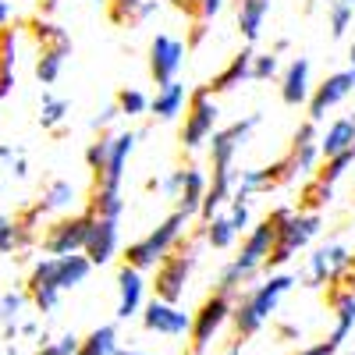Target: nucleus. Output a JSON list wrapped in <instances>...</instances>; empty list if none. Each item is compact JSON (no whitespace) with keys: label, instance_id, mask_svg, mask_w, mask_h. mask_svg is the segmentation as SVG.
<instances>
[{"label":"nucleus","instance_id":"nucleus-15","mask_svg":"<svg viewBox=\"0 0 355 355\" xmlns=\"http://www.w3.org/2000/svg\"><path fill=\"white\" fill-rule=\"evenodd\" d=\"M355 93V75L345 68V71H334V75H327L320 85H313V93H309V121H323L338 103H345L348 96Z\"/></svg>","mask_w":355,"mask_h":355},{"label":"nucleus","instance_id":"nucleus-20","mask_svg":"<svg viewBox=\"0 0 355 355\" xmlns=\"http://www.w3.org/2000/svg\"><path fill=\"white\" fill-rule=\"evenodd\" d=\"M142 302H146V274L125 263L121 270H117V309H114V316L132 320V316L142 313Z\"/></svg>","mask_w":355,"mask_h":355},{"label":"nucleus","instance_id":"nucleus-31","mask_svg":"<svg viewBox=\"0 0 355 355\" xmlns=\"http://www.w3.org/2000/svg\"><path fill=\"white\" fill-rule=\"evenodd\" d=\"M85 210L93 214V217H114V220H121V214H125V196H121V189L93 185V192H89V199H85Z\"/></svg>","mask_w":355,"mask_h":355},{"label":"nucleus","instance_id":"nucleus-39","mask_svg":"<svg viewBox=\"0 0 355 355\" xmlns=\"http://www.w3.org/2000/svg\"><path fill=\"white\" fill-rule=\"evenodd\" d=\"M355 18V0H331L327 4V21H331V36L341 40Z\"/></svg>","mask_w":355,"mask_h":355},{"label":"nucleus","instance_id":"nucleus-36","mask_svg":"<svg viewBox=\"0 0 355 355\" xmlns=\"http://www.w3.org/2000/svg\"><path fill=\"white\" fill-rule=\"evenodd\" d=\"M68 114H71V103L64 96H57V93H43V103H40V128L46 132H57L64 121H68Z\"/></svg>","mask_w":355,"mask_h":355},{"label":"nucleus","instance_id":"nucleus-58","mask_svg":"<svg viewBox=\"0 0 355 355\" xmlns=\"http://www.w3.org/2000/svg\"><path fill=\"white\" fill-rule=\"evenodd\" d=\"M288 46H291V43H288V40H277V43H274V53H284V50H288Z\"/></svg>","mask_w":355,"mask_h":355},{"label":"nucleus","instance_id":"nucleus-30","mask_svg":"<svg viewBox=\"0 0 355 355\" xmlns=\"http://www.w3.org/2000/svg\"><path fill=\"white\" fill-rule=\"evenodd\" d=\"M36 242V231L33 227H25L18 217L11 214H0V256H8V252H21Z\"/></svg>","mask_w":355,"mask_h":355},{"label":"nucleus","instance_id":"nucleus-48","mask_svg":"<svg viewBox=\"0 0 355 355\" xmlns=\"http://www.w3.org/2000/svg\"><path fill=\"white\" fill-rule=\"evenodd\" d=\"M117 117H121V110H117V103H107L96 117H93V121H89V125H93V132H107L114 121H117Z\"/></svg>","mask_w":355,"mask_h":355},{"label":"nucleus","instance_id":"nucleus-3","mask_svg":"<svg viewBox=\"0 0 355 355\" xmlns=\"http://www.w3.org/2000/svg\"><path fill=\"white\" fill-rule=\"evenodd\" d=\"M189 224H192V217L189 214H182V210H171L150 234H142L139 242H132L128 249H125V263L128 266H135V270H153V266L164 259V256H171L174 249H178V242L189 234Z\"/></svg>","mask_w":355,"mask_h":355},{"label":"nucleus","instance_id":"nucleus-11","mask_svg":"<svg viewBox=\"0 0 355 355\" xmlns=\"http://www.w3.org/2000/svg\"><path fill=\"white\" fill-rule=\"evenodd\" d=\"M142 331H150V334H160V338H189L192 331V313H185L178 302H164V299H153L150 302H142Z\"/></svg>","mask_w":355,"mask_h":355},{"label":"nucleus","instance_id":"nucleus-51","mask_svg":"<svg viewBox=\"0 0 355 355\" xmlns=\"http://www.w3.org/2000/svg\"><path fill=\"white\" fill-rule=\"evenodd\" d=\"M277 338H281V341H299V338H302V327H295V323H281Z\"/></svg>","mask_w":355,"mask_h":355},{"label":"nucleus","instance_id":"nucleus-29","mask_svg":"<svg viewBox=\"0 0 355 355\" xmlns=\"http://www.w3.org/2000/svg\"><path fill=\"white\" fill-rule=\"evenodd\" d=\"M28 36H33L40 46H53V50H64V53L75 50L68 28H61L53 18H46V15H36L33 21H28Z\"/></svg>","mask_w":355,"mask_h":355},{"label":"nucleus","instance_id":"nucleus-13","mask_svg":"<svg viewBox=\"0 0 355 355\" xmlns=\"http://www.w3.org/2000/svg\"><path fill=\"white\" fill-rule=\"evenodd\" d=\"M25 295H28V302H33L43 316H53V313H57L64 291H61V284H57V259H53V256L40 259L33 270H28Z\"/></svg>","mask_w":355,"mask_h":355},{"label":"nucleus","instance_id":"nucleus-16","mask_svg":"<svg viewBox=\"0 0 355 355\" xmlns=\"http://www.w3.org/2000/svg\"><path fill=\"white\" fill-rule=\"evenodd\" d=\"M89 263L93 266H107L121 256V224L114 217H93V227H89V239H85V249Z\"/></svg>","mask_w":355,"mask_h":355},{"label":"nucleus","instance_id":"nucleus-42","mask_svg":"<svg viewBox=\"0 0 355 355\" xmlns=\"http://www.w3.org/2000/svg\"><path fill=\"white\" fill-rule=\"evenodd\" d=\"M355 164V153L352 150H345V153H334V157H327L323 160V167L316 171V178L320 182H327V185H338L341 178H345V171Z\"/></svg>","mask_w":355,"mask_h":355},{"label":"nucleus","instance_id":"nucleus-57","mask_svg":"<svg viewBox=\"0 0 355 355\" xmlns=\"http://www.w3.org/2000/svg\"><path fill=\"white\" fill-rule=\"evenodd\" d=\"M348 71L355 75V43H352V50H348Z\"/></svg>","mask_w":355,"mask_h":355},{"label":"nucleus","instance_id":"nucleus-23","mask_svg":"<svg viewBox=\"0 0 355 355\" xmlns=\"http://www.w3.org/2000/svg\"><path fill=\"white\" fill-rule=\"evenodd\" d=\"M75 202H78L75 182H68V178H53V182L43 185V192H40V199L33 206H36L43 217H50V214H68Z\"/></svg>","mask_w":355,"mask_h":355},{"label":"nucleus","instance_id":"nucleus-46","mask_svg":"<svg viewBox=\"0 0 355 355\" xmlns=\"http://www.w3.org/2000/svg\"><path fill=\"white\" fill-rule=\"evenodd\" d=\"M78 334H61V338H50V341H43L40 348H36V355H75L78 352Z\"/></svg>","mask_w":355,"mask_h":355},{"label":"nucleus","instance_id":"nucleus-2","mask_svg":"<svg viewBox=\"0 0 355 355\" xmlns=\"http://www.w3.org/2000/svg\"><path fill=\"white\" fill-rule=\"evenodd\" d=\"M202 231L196 234H185L178 249L171 256H164L157 266H153V295L164 302H182L185 291H189V281H192V270L199 266V256H202Z\"/></svg>","mask_w":355,"mask_h":355},{"label":"nucleus","instance_id":"nucleus-45","mask_svg":"<svg viewBox=\"0 0 355 355\" xmlns=\"http://www.w3.org/2000/svg\"><path fill=\"white\" fill-rule=\"evenodd\" d=\"M281 75V53H256L252 57V82H274Z\"/></svg>","mask_w":355,"mask_h":355},{"label":"nucleus","instance_id":"nucleus-4","mask_svg":"<svg viewBox=\"0 0 355 355\" xmlns=\"http://www.w3.org/2000/svg\"><path fill=\"white\" fill-rule=\"evenodd\" d=\"M320 227H323L320 210H291V217L277 227L274 249H270V256H266L263 270H277V266L291 263L302 249H309V245H313V239L320 234Z\"/></svg>","mask_w":355,"mask_h":355},{"label":"nucleus","instance_id":"nucleus-1","mask_svg":"<svg viewBox=\"0 0 355 355\" xmlns=\"http://www.w3.org/2000/svg\"><path fill=\"white\" fill-rule=\"evenodd\" d=\"M295 284H299V277H295V274L277 270V274H270L266 281H259V284H252V288H245V291L234 295V309H231L234 338H242V341H245V338H256V334L266 327V320L277 313L281 299H284Z\"/></svg>","mask_w":355,"mask_h":355},{"label":"nucleus","instance_id":"nucleus-34","mask_svg":"<svg viewBox=\"0 0 355 355\" xmlns=\"http://www.w3.org/2000/svg\"><path fill=\"white\" fill-rule=\"evenodd\" d=\"M71 53L64 50H53V46H40L36 53V64H33V75L40 85H57V78L64 75V61H68Z\"/></svg>","mask_w":355,"mask_h":355},{"label":"nucleus","instance_id":"nucleus-24","mask_svg":"<svg viewBox=\"0 0 355 355\" xmlns=\"http://www.w3.org/2000/svg\"><path fill=\"white\" fill-rule=\"evenodd\" d=\"M266 15H270V0H234V25L245 43H256L263 36Z\"/></svg>","mask_w":355,"mask_h":355},{"label":"nucleus","instance_id":"nucleus-19","mask_svg":"<svg viewBox=\"0 0 355 355\" xmlns=\"http://www.w3.org/2000/svg\"><path fill=\"white\" fill-rule=\"evenodd\" d=\"M281 100L284 107H306L313 93V64L309 57H295L288 68H281Z\"/></svg>","mask_w":355,"mask_h":355},{"label":"nucleus","instance_id":"nucleus-49","mask_svg":"<svg viewBox=\"0 0 355 355\" xmlns=\"http://www.w3.org/2000/svg\"><path fill=\"white\" fill-rule=\"evenodd\" d=\"M224 4H227V0H199V18H202V21L217 18V15L224 11Z\"/></svg>","mask_w":355,"mask_h":355},{"label":"nucleus","instance_id":"nucleus-44","mask_svg":"<svg viewBox=\"0 0 355 355\" xmlns=\"http://www.w3.org/2000/svg\"><path fill=\"white\" fill-rule=\"evenodd\" d=\"M107 153H110V132H100L96 142H89V150H85V167L93 171V178L103 174L107 167Z\"/></svg>","mask_w":355,"mask_h":355},{"label":"nucleus","instance_id":"nucleus-61","mask_svg":"<svg viewBox=\"0 0 355 355\" xmlns=\"http://www.w3.org/2000/svg\"><path fill=\"white\" fill-rule=\"evenodd\" d=\"M345 355H355V348H348V352H345Z\"/></svg>","mask_w":355,"mask_h":355},{"label":"nucleus","instance_id":"nucleus-59","mask_svg":"<svg viewBox=\"0 0 355 355\" xmlns=\"http://www.w3.org/2000/svg\"><path fill=\"white\" fill-rule=\"evenodd\" d=\"M316 4H320V0H306V11H313Z\"/></svg>","mask_w":355,"mask_h":355},{"label":"nucleus","instance_id":"nucleus-22","mask_svg":"<svg viewBox=\"0 0 355 355\" xmlns=\"http://www.w3.org/2000/svg\"><path fill=\"white\" fill-rule=\"evenodd\" d=\"M185 107H189V89L178 82V78L157 85V93L150 96V114L157 117V121H164V125L178 121V117L185 114Z\"/></svg>","mask_w":355,"mask_h":355},{"label":"nucleus","instance_id":"nucleus-52","mask_svg":"<svg viewBox=\"0 0 355 355\" xmlns=\"http://www.w3.org/2000/svg\"><path fill=\"white\" fill-rule=\"evenodd\" d=\"M11 18H15L11 0H0V28H4V25H11Z\"/></svg>","mask_w":355,"mask_h":355},{"label":"nucleus","instance_id":"nucleus-27","mask_svg":"<svg viewBox=\"0 0 355 355\" xmlns=\"http://www.w3.org/2000/svg\"><path fill=\"white\" fill-rule=\"evenodd\" d=\"M53 259H57V284H61V291H75L93 274V263H89L85 252H68V256H53Z\"/></svg>","mask_w":355,"mask_h":355},{"label":"nucleus","instance_id":"nucleus-6","mask_svg":"<svg viewBox=\"0 0 355 355\" xmlns=\"http://www.w3.org/2000/svg\"><path fill=\"white\" fill-rule=\"evenodd\" d=\"M217 121H220L217 96H214L206 85L192 89V93H189V107H185V125H182V150H185V153L202 150L206 139L214 135Z\"/></svg>","mask_w":355,"mask_h":355},{"label":"nucleus","instance_id":"nucleus-33","mask_svg":"<svg viewBox=\"0 0 355 355\" xmlns=\"http://www.w3.org/2000/svg\"><path fill=\"white\" fill-rule=\"evenodd\" d=\"M117 345H121V338H117V323H100V327H93L78 341L75 355H114Z\"/></svg>","mask_w":355,"mask_h":355},{"label":"nucleus","instance_id":"nucleus-35","mask_svg":"<svg viewBox=\"0 0 355 355\" xmlns=\"http://www.w3.org/2000/svg\"><path fill=\"white\" fill-rule=\"evenodd\" d=\"M199 231H202V242L210 245V249H217V252H227L234 242L242 239V234L231 227V220H227V214H224V210H220L217 217H210V220H206Z\"/></svg>","mask_w":355,"mask_h":355},{"label":"nucleus","instance_id":"nucleus-43","mask_svg":"<svg viewBox=\"0 0 355 355\" xmlns=\"http://www.w3.org/2000/svg\"><path fill=\"white\" fill-rule=\"evenodd\" d=\"M224 214H227L231 227L239 231V234H245V231L252 227V202H249V199H239V196H231V202L224 206Z\"/></svg>","mask_w":355,"mask_h":355},{"label":"nucleus","instance_id":"nucleus-47","mask_svg":"<svg viewBox=\"0 0 355 355\" xmlns=\"http://www.w3.org/2000/svg\"><path fill=\"white\" fill-rule=\"evenodd\" d=\"M182 182H185V167H174L167 178H160V196H167V199H178V192H182Z\"/></svg>","mask_w":355,"mask_h":355},{"label":"nucleus","instance_id":"nucleus-28","mask_svg":"<svg viewBox=\"0 0 355 355\" xmlns=\"http://www.w3.org/2000/svg\"><path fill=\"white\" fill-rule=\"evenodd\" d=\"M352 139H355V117H334L327 125V132L320 135V157L327 160L334 153L352 150Z\"/></svg>","mask_w":355,"mask_h":355},{"label":"nucleus","instance_id":"nucleus-55","mask_svg":"<svg viewBox=\"0 0 355 355\" xmlns=\"http://www.w3.org/2000/svg\"><path fill=\"white\" fill-rule=\"evenodd\" d=\"M57 8H61V0H40V15H46V18H50Z\"/></svg>","mask_w":355,"mask_h":355},{"label":"nucleus","instance_id":"nucleus-53","mask_svg":"<svg viewBox=\"0 0 355 355\" xmlns=\"http://www.w3.org/2000/svg\"><path fill=\"white\" fill-rule=\"evenodd\" d=\"M114 355H153V352H146V348H135V345H117Z\"/></svg>","mask_w":355,"mask_h":355},{"label":"nucleus","instance_id":"nucleus-21","mask_svg":"<svg viewBox=\"0 0 355 355\" xmlns=\"http://www.w3.org/2000/svg\"><path fill=\"white\" fill-rule=\"evenodd\" d=\"M252 57H256V50H252V43H249L245 50H239L210 82H206V89L217 96V93H231V89H239L242 82H252Z\"/></svg>","mask_w":355,"mask_h":355},{"label":"nucleus","instance_id":"nucleus-50","mask_svg":"<svg viewBox=\"0 0 355 355\" xmlns=\"http://www.w3.org/2000/svg\"><path fill=\"white\" fill-rule=\"evenodd\" d=\"M295 355H338V348H334L331 341H316V345H306V348H299Z\"/></svg>","mask_w":355,"mask_h":355},{"label":"nucleus","instance_id":"nucleus-7","mask_svg":"<svg viewBox=\"0 0 355 355\" xmlns=\"http://www.w3.org/2000/svg\"><path fill=\"white\" fill-rule=\"evenodd\" d=\"M288 217H291V206H277V210H270L259 224H252V227L242 234V249H239V256H234V263H239L242 270H249V274L256 277V274L263 270L266 256H270V249H274L277 227H281Z\"/></svg>","mask_w":355,"mask_h":355},{"label":"nucleus","instance_id":"nucleus-32","mask_svg":"<svg viewBox=\"0 0 355 355\" xmlns=\"http://www.w3.org/2000/svg\"><path fill=\"white\" fill-rule=\"evenodd\" d=\"M25 306H28L25 291H0V334L8 341L18 338V323L25 316Z\"/></svg>","mask_w":355,"mask_h":355},{"label":"nucleus","instance_id":"nucleus-37","mask_svg":"<svg viewBox=\"0 0 355 355\" xmlns=\"http://www.w3.org/2000/svg\"><path fill=\"white\" fill-rule=\"evenodd\" d=\"M117 110H121V117H142V114H150V96L142 93V89H135V85H125L121 93H117Z\"/></svg>","mask_w":355,"mask_h":355},{"label":"nucleus","instance_id":"nucleus-60","mask_svg":"<svg viewBox=\"0 0 355 355\" xmlns=\"http://www.w3.org/2000/svg\"><path fill=\"white\" fill-rule=\"evenodd\" d=\"M352 270H355V252H352Z\"/></svg>","mask_w":355,"mask_h":355},{"label":"nucleus","instance_id":"nucleus-14","mask_svg":"<svg viewBox=\"0 0 355 355\" xmlns=\"http://www.w3.org/2000/svg\"><path fill=\"white\" fill-rule=\"evenodd\" d=\"M320 132H316V121H306L295 128L291 135V146H288V153H284V164H288V174H291V182L295 178H309L316 167H320Z\"/></svg>","mask_w":355,"mask_h":355},{"label":"nucleus","instance_id":"nucleus-54","mask_svg":"<svg viewBox=\"0 0 355 355\" xmlns=\"http://www.w3.org/2000/svg\"><path fill=\"white\" fill-rule=\"evenodd\" d=\"M202 36H206V25H202V18H199V25L192 28V40H189V50H192L196 43H202Z\"/></svg>","mask_w":355,"mask_h":355},{"label":"nucleus","instance_id":"nucleus-8","mask_svg":"<svg viewBox=\"0 0 355 355\" xmlns=\"http://www.w3.org/2000/svg\"><path fill=\"white\" fill-rule=\"evenodd\" d=\"M352 270V249L345 242H323L306 256L302 284L306 288H331Z\"/></svg>","mask_w":355,"mask_h":355},{"label":"nucleus","instance_id":"nucleus-12","mask_svg":"<svg viewBox=\"0 0 355 355\" xmlns=\"http://www.w3.org/2000/svg\"><path fill=\"white\" fill-rule=\"evenodd\" d=\"M185 57H189V43L178 40L171 33H157L153 43H150V78L157 85L164 82H174L185 68Z\"/></svg>","mask_w":355,"mask_h":355},{"label":"nucleus","instance_id":"nucleus-62","mask_svg":"<svg viewBox=\"0 0 355 355\" xmlns=\"http://www.w3.org/2000/svg\"><path fill=\"white\" fill-rule=\"evenodd\" d=\"M352 153H355V139H352Z\"/></svg>","mask_w":355,"mask_h":355},{"label":"nucleus","instance_id":"nucleus-38","mask_svg":"<svg viewBox=\"0 0 355 355\" xmlns=\"http://www.w3.org/2000/svg\"><path fill=\"white\" fill-rule=\"evenodd\" d=\"M331 199H334V185L320 182V178H309L302 189V199H299V210H323Z\"/></svg>","mask_w":355,"mask_h":355},{"label":"nucleus","instance_id":"nucleus-56","mask_svg":"<svg viewBox=\"0 0 355 355\" xmlns=\"http://www.w3.org/2000/svg\"><path fill=\"white\" fill-rule=\"evenodd\" d=\"M242 348H245V341H242V338H234V341H231L220 355H242Z\"/></svg>","mask_w":355,"mask_h":355},{"label":"nucleus","instance_id":"nucleus-63","mask_svg":"<svg viewBox=\"0 0 355 355\" xmlns=\"http://www.w3.org/2000/svg\"><path fill=\"white\" fill-rule=\"evenodd\" d=\"M348 117H355V110H352V114H348Z\"/></svg>","mask_w":355,"mask_h":355},{"label":"nucleus","instance_id":"nucleus-5","mask_svg":"<svg viewBox=\"0 0 355 355\" xmlns=\"http://www.w3.org/2000/svg\"><path fill=\"white\" fill-rule=\"evenodd\" d=\"M231 309H234V295L217 291V288L199 302V309L192 313V331H189L192 355H206V348L214 345V338L231 323Z\"/></svg>","mask_w":355,"mask_h":355},{"label":"nucleus","instance_id":"nucleus-40","mask_svg":"<svg viewBox=\"0 0 355 355\" xmlns=\"http://www.w3.org/2000/svg\"><path fill=\"white\" fill-rule=\"evenodd\" d=\"M245 284H252V274L242 270V266L231 259V263L220 266V274H217V284H214V288H217V291H227V295H239Z\"/></svg>","mask_w":355,"mask_h":355},{"label":"nucleus","instance_id":"nucleus-25","mask_svg":"<svg viewBox=\"0 0 355 355\" xmlns=\"http://www.w3.org/2000/svg\"><path fill=\"white\" fill-rule=\"evenodd\" d=\"M206 185H210V174H206L199 164H189V167H185L182 192H178V199H174V210L196 217L199 206H202V196H206Z\"/></svg>","mask_w":355,"mask_h":355},{"label":"nucleus","instance_id":"nucleus-18","mask_svg":"<svg viewBox=\"0 0 355 355\" xmlns=\"http://www.w3.org/2000/svg\"><path fill=\"white\" fill-rule=\"evenodd\" d=\"M327 306H331V313H334V331H331L327 341L341 352L345 341H348L352 331H355V291L345 288L341 281L331 284V291H327Z\"/></svg>","mask_w":355,"mask_h":355},{"label":"nucleus","instance_id":"nucleus-17","mask_svg":"<svg viewBox=\"0 0 355 355\" xmlns=\"http://www.w3.org/2000/svg\"><path fill=\"white\" fill-rule=\"evenodd\" d=\"M135 142H139V132L125 128V132H110V153H107V167L100 178H93V185H110V189H121L125 182V171H128V160L135 153Z\"/></svg>","mask_w":355,"mask_h":355},{"label":"nucleus","instance_id":"nucleus-41","mask_svg":"<svg viewBox=\"0 0 355 355\" xmlns=\"http://www.w3.org/2000/svg\"><path fill=\"white\" fill-rule=\"evenodd\" d=\"M18 68V28H0V75H15Z\"/></svg>","mask_w":355,"mask_h":355},{"label":"nucleus","instance_id":"nucleus-26","mask_svg":"<svg viewBox=\"0 0 355 355\" xmlns=\"http://www.w3.org/2000/svg\"><path fill=\"white\" fill-rule=\"evenodd\" d=\"M160 11V0H110V21L114 25H142Z\"/></svg>","mask_w":355,"mask_h":355},{"label":"nucleus","instance_id":"nucleus-9","mask_svg":"<svg viewBox=\"0 0 355 355\" xmlns=\"http://www.w3.org/2000/svg\"><path fill=\"white\" fill-rule=\"evenodd\" d=\"M89 227H93V214L82 210V214H64L57 217L53 224H46V231L40 234V245L46 256H68V252H82L85 239H89Z\"/></svg>","mask_w":355,"mask_h":355},{"label":"nucleus","instance_id":"nucleus-10","mask_svg":"<svg viewBox=\"0 0 355 355\" xmlns=\"http://www.w3.org/2000/svg\"><path fill=\"white\" fill-rule=\"evenodd\" d=\"M263 121V114H249L242 117V121L234 125H224V128H214V135L206 139V146H210V167H234V157H239L245 150L249 135L256 132V125Z\"/></svg>","mask_w":355,"mask_h":355}]
</instances>
